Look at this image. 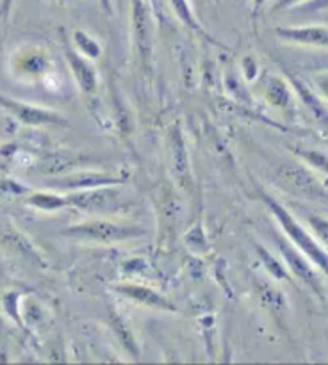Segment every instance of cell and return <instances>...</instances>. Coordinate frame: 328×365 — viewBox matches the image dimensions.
Segmentation results:
<instances>
[{"label": "cell", "mask_w": 328, "mask_h": 365, "mask_svg": "<svg viewBox=\"0 0 328 365\" xmlns=\"http://www.w3.org/2000/svg\"><path fill=\"white\" fill-rule=\"evenodd\" d=\"M66 200L68 207H75L82 212L98 214V216L121 214L130 209V202L125 200L120 185H103V187L66 192Z\"/></svg>", "instance_id": "3"}, {"label": "cell", "mask_w": 328, "mask_h": 365, "mask_svg": "<svg viewBox=\"0 0 328 365\" xmlns=\"http://www.w3.org/2000/svg\"><path fill=\"white\" fill-rule=\"evenodd\" d=\"M264 4H266V0H253V9L259 11Z\"/></svg>", "instance_id": "26"}, {"label": "cell", "mask_w": 328, "mask_h": 365, "mask_svg": "<svg viewBox=\"0 0 328 365\" xmlns=\"http://www.w3.org/2000/svg\"><path fill=\"white\" fill-rule=\"evenodd\" d=\"M100 6L103 7V11H106L107 14L113 13V0H98Z\"/></svg>", "instance_id": "24"}, {"label": "cell", "mask_w": 328, "mask_h": 365, "mask_svg": "<svg viewBox=\"0 0 328 365\" xmlns=\"http://www.w3.org/2000/svg\"><path fill=\"white\" fill-rule=\"evenodd\" d=\"M64 59L70 66V71L73 75L75 82H77L78 89L86 95H93L98 88V73H96L95 66L91 64V59L82 56L78 50H75L70 45H64Z\"/></svg>", "instance_id": "8"}, {"label": "cell", "mask_w": 328, "mask_h": 365, "mask_svg": "<svg viewBox=\"0 0 328 365\" xmlns=\"http://www.w3.org/2000/svg\"><path fill=\"white\" fill-rule=\"evenodd\" d=\"M61 2H68V0H61Z\"/></svg>", "instance_id": "27"}, {"label": "cell", "mask_w": 328, "mask_h": 365, "mask_svg": "<svg viewBox=\"0 0 328 365\" xmlns=\"http://www.w3.org/2000/svg\"><path fill=\"white\" fill-rule=\"evenodd\" d=\"M11 120H13V118H11L9 114H7V116L0 118V139H2L4 135L7 134V132H4V130H7V128H9L11 125H13V123H11Z\"/></svg>", "instance_id": "23"}, {"label": "cell", "mask_w": 328, "mask_h": 365, "mask_svg": "<svg viewBox=\"0 0 328 365\" xmlns=\"http://www.w3.org/2000/svg\"><path fill=\"white\" fill-rule=\"evenodd\" d=\"M0 109L6 110V114H9L14 121L27 127H66L68 125L66 118L57 110L32 106L4 93H0Z\"/></svg>", "instance_id": "4"}, {"label": "cell", "mask_w": 328, "mask_h": 365, "mask_svg": "<svg viewBox=\"0 0 328 365\" xmlns=\"http://www.w3.org/2000/svg\"><path fill=\"white\" fill-rule=\"evenodd\" d=\"M114 291L118 292L123 298L132 299L138 305L143 307H150V309H157V310H166V312H175L177 307L170 302L168 298H164L163 294H159L153 289L145 287V285H135V284H121L114 287Z\"/></svg>", "instance_id": "10"}, {"label": "cell", "mask_w": 328, "mask_h": 365, "mask_svg": "<svg viewBox=\"0 0 328 365\" xmlns=\"http://www.w3.org/2000/svg\"><path fill=\"white\" fill-rule=\"evenodd\" d=\"M14 0H0V31L6 27L7 20L11 16V11H13Z\"/></svg>", "instance_id": "21"}, {"label": "cell", "mask_w": 328, "mask_h": 365, "mask_svg": "<svg viewBox=\"0 0 328 365\" xmlns=\"http://www.w3.org/2000/svg\"><path fill=\"white\" fill-rule=\"evenodd\" d=\"M292 86H294L296 91L299 93V96H302V98H303V102H305L307 106L310 107V110H312V113L316 114V116L319 118L321 121H323V123L328 125V110L324 109L323 103H321L319 100L316 98V95H314V93L310 91V89L307 88V86L303 84V82H299V81H292Z\"/></svg>", "instance_id": "13"}, {"label": "cell", "mask_w": 328, "mask_h": 365, "mask_svg": "<svg viewBox=\"0 0 328 365\" xmlns=\"http://www.w3.org/2000/svg\"><path fill=\"white\" fill-rule=\"evenodd\" d=\"M319 88L323 89V91L327 93V96H328V77H324V78H319Z\"/></svg>", "instance_id": "25"}, {"label": "cell", "mask_w": 328, "mask_h": 365, "mask_svg": "<svg viewBox=\"0 0 328 365\" xmlns=\"http://www.w3.org/2000/svg\"><path fill=\"white\" fill-rule=\"evenodd\" d=\"M275 34L287 43L328 48V27L323 25H303V27H277Z\"/></svg>", "instance_id": "9"}, {"label": "cell", "mask_w": 328, "mask_h": 365, "mask_svg": "<svg viewBox=\"0 0 328 365\" xmlns=\"http://www.w3.org/2000/svg\"><path fill=\"white\" fill-rule=\"evenodd\" d=\"M73 43L78 48V52L82 56L89 57V59H95L100 56V45L84 31H75L73 32Z\"/></svg>", "instance_id": "17"}, {"label": "cell", "mask_w": 328, "mask_h": 365, "mask_svg": "<svg viewBox=\"0 0 328 365\" xmlns=\"http://www.w3.org/2000/svg\"><path fill=\"white\" fill-rule=\"evenodd\" d=\"M64 237L77 239L86 242H98V245H113V242L128 241L145 235V228L138 225L120 223V221H111L96 217V220L82 221V223L71 225L61 232Z\"/></svg>", "instance_id": "2"}, {"label": "cell", "mask_w": 328, "mask_h": 365, "mask_svg": "<svg viewBox=\"0 0 328 365\" xmlns=\"http://www.w3.org/2000/svg\"><path fill=\"white\" fill-rule=\"evenodd\" d=\"M170 2H171V9L175 11V14H177V18L182 21V24L188 25V27L193 29V31L200 32V34H205V31L200 27L198 20H196L195 14H193L191 7L188 6V0H170Z\"/></svg>", "instance_id": "14"}, {"label": "cell", "mask_w": 328, "mask_h": 365, "mask_svg": "<svg viewBox=\"0 0 328 365\" xmlns=\"http://www.w3.org/2000/svg\"><path fill=\"white\" fill-rule=\"evenodd\" d=\"M132 32L134 43L143 61L152 56V14L146 0H132Z\"/></svg>", "instance_id": "7"}, {"label": "cell", "mask_w": 328, "mask_h": 365, "mask_svg": "<svg viewBox=\"0 0 328 365\" xmlns=\"http://www.w3.org/2000/svg\"><path fill=\"white\" fill-rule=\"evenodd\" d=\"M125 177L106 173V171H73V173L57 175L56 178H50L45 182L48 187L57 189V191L73 192L84 191V189L103 187V185H121Z\"/></svg>", "instance_id": "6"}, {"label": "cell", "mask_w": 328, "mask_h": 365, "mask_svg": "<svg viewBox=\"0 0 328 365\" xmlns=\"http://www.w3.org/2000/svg\"><path fill=\"white\" fill-rule=\"evenodd\" d=\"M29 207L41 212H57L68 207L66 195H59V192H48V191H38L32 192L27 200H25Z\"/></svg>", "instance_id": "12"}, {"label": "cell", "mask_w": 328, "mask_h": 365, "mask_svg": "<svg viewBox=\"0 0 328 365\" xmlns=\"http://www.w3.org/2000/svg\"><path fill=\"white\" fill-rule=\"evenodd\" d=\"M299 155L303 157V159L309 160L312 166H316L317 170L324 171V173H328V157H324L323 153H317V152H305V150H302V152H298Z\"/></svg>", "instance_id": "19"}, {"label": "cell", "mask_w": 328, "mask_h": 365, "mask_svg": "<svg viewBox=\"0 0 328 365\" xmlns=\"http://www.w3.org/2000/svg\"><path fill=\"white\" fill-rule=\"evenodd\" d=\"M173 138V145H171V153H173V170L177 171L178 177H189L185 175L188 171V153H185L184 145H182V138L178 132L171 134Z\"/></svg>", "instance_id": "16"}, {"label": "cell", "mask_w": 328, "mask_h": 365, "mask_svg": "<svg viewBox=\"0 0 328 365\" xmlns=\"http://www.w3.org/2000/svg\"><path fill=\"white\" fill-rule=\"evenodd\" d=\"M309 225L321 241V245L328 246V220L321 216H309Z\"/></svg>", "instance_id": "18"}, {"label": "cell", "mask_w": 328, "mask_h": 365, "mask_svg": "<svg viewBox=\"0 0 328 365\" xmlns=\"http://www.w3.org/2000/svg\"><path fill=\"white\" fill-rule=\"evenodd\" d=\"M260 253H262V257H264V259H266V260H264V262H266L267 269H270L271 273H273L277 278H282V280H285V278H287V271L284 269V266H282L280 262H277V260H275V259H271L270 253L264 252L262 248H260Z\"/></svg>", "instance_id": "20"}, {"label": "cell", "mask_w": 328, "mask_h": 365, "mask_svg": "<svg viewBox=\"0 0 328 365\" xmlns=\"http://www.w3.org/2000/svg\"><path fill=\"white\" fill-rule=\"evenodd\" d=\"M266 98L271 106L285 107L289 102V88L280 78H271L266 86Z\"/></svg>", "instance_id": "15"}, {"label": "cell", "mask_w": 328, "mask_h": 365, "mask_svg": "<svg viewBox=\"0 0 328 365\" xmlns=\"http://www.w3.org/2000/svg\"><path fill=\"white\" fill-rule=\"evenodd\" d=\"M260 196H262L264 203L267 205V209L271 210V214L275 216V220L278 221V225L282 227L284 234L291 239L292 245L314 264V266L319 267L324 274H328V253L324 252L323 246L294 220L291 212L285 209L284 205L277 202L271 195H267L266 191H260Z\"/></svg>", "instance_id": "1"}, {"label": "cell", "mask_w": 328, "mask_h": 365, "mask_svg": "<svg viewBox=\"0 0 328 365\" xmlns=\"http://www.w3.org/2000/svg\"><path fill=\"white\" fill-rule=\"evenodd\" d=\"M52 61L46 50L36 45H25L13 52L9 59V68L14 77L24 81H38L48 73Z\"/></svg>", "instance_id": "5"}, {"label": "cell", "mask_w": 328, "mask_h": 365, "mask_svg": "<svg viewBox=\"0 0 328 365\" xmlns=\"http://www.w3.org/2000/svg\"><path fill=\"white\" fill-rule=\"evenodd\" d=\"M278 246H280L282 255H284L285 262L289 264V267H291L292 273H294L296 277L302 278L307 285H310V287H312V291H316L317 294H321V284H319V280H317L316 273L312 271V267H310L309 259H307V257L303 255L298 248L294 250L291 245H285L284 241H278Z\"/></svg>", "instance_id": "11"}, {"label": "cell", "mask_w": 328, "mask_h": 365, "mask_svg": "<svg viewBox=\"0 0 328 365\" xmlns=\"http://www.w3.org/2000/svg\"><path fill=\"white\" fill-rule=\"evenodd\" d=\"M302 2H307V0H278V4L273 7V9H287V7L298 6V4Z\"/></svg>", "instance_id": "22"}]
</instances>
